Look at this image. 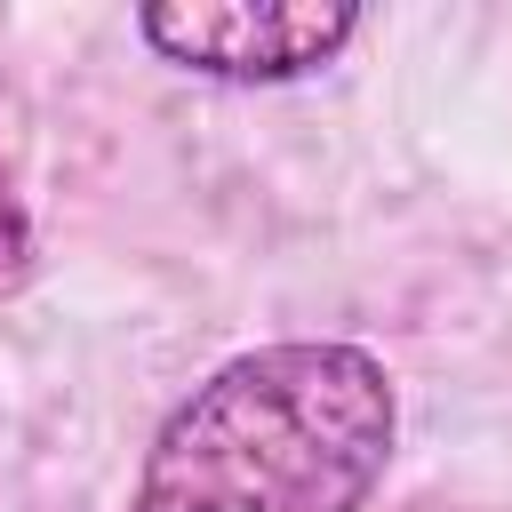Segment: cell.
<instances>
[{"label": "cell", "instance_id": "1", "mask_svg": "<svg viewBox=\"0 0 512 512\" xmlns=\"http://www.w3.org/2000/svg\"><path fill=\"white\" fill-rule=\"evenodd\" d=\"M400 400L376 352L288 336L192 384L144 448L128 512H368Z\"/></svg>", "mask_w": 512, "mask_h": 512}, {"label": "cell", "instance_id": "2", "mask_svg": "<svg viewBox=\"0 0 512 512\" xmlns=\"http://www.w3.org/2000/svg\"><path fill=\"white\" fill-rule=\"evenodd\" d=\"M160 64L232 80V88H280L320 72L352 32L360 8H320V0H152L136 16Z\"/></svg>", "mask_w": 512, "mask_h": 512}, {"label": "cell", "instance_id": "3", "mask_svg": "<svg viewBox=\"0 0 512 512\" xmlns=\"http://www.w3.org/2000/svg\"><path fill=\"white\" fill-rule=\"evenodd\" d=\"M32 216H24V200H16V184H8V168H0V296H16L24 280H32Z\"/></svg>", "mask_w": 512, "mask_h": 512}]
</instances>
